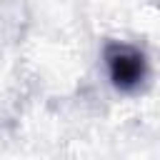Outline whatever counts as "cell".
<instances>
[{
	"label": "cell",
	"instance_id": "6da1fadb",
	"mask_svg": "<svg viewBox=\"0 0 160 160\" xmlns=\"http://www.w3.org/2000/svg\"><path fill=\"white\" fill-rule=\"evenodd\" d=\"M105 62L110 70V80L115 88L132 92L142 88L148 78V60L142 50L128 45V42H108L105 45Z\"/></svg>",
	"mask_w": 160,
	"mask_h": 160
}]
</instances>
